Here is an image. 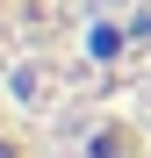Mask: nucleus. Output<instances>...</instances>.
<instances>
[{"label":"nucleus","mask_w":151,"mask_h":158,"mask_svg":"<svg viewBox=\"0 0 151 158\" xmlns=\"http://www.w3.org/2000/svg\"><path fill=\"white\" fill-rule=\"evenodd\" d=\"M0 158H151V0H0Z\"/></svg>","instance_id":"nucleus-1"}]
</instances>
